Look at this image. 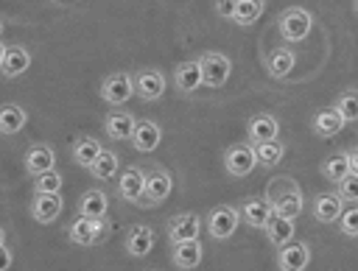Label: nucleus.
<instances>
[{
  "label": "nucleus",
  "instance_id": "obj_1",
  "mask_svg": "<svg viewBox=\"0 0 358 271\" xmlns=\"http://www.w3.org/2000/svg\"><path fill=\"white\" fill-rule=\"evenodd\" d=\"M310 28H313V17L302 6H288L277 14V31H280L282 42H288V45L302 42L310 34Z\"/></svg>",
  "mask_w": 358,
  "mask_h": 271
},
{
  "label": "nucleus",
  "instance_id": "obj_17",
  "mask_svg": "<svg viewBox=\"0 0 358 271\" xmlns=\"http://www.w3.org/2000/svg\"><path fill=\"white\" fill-rule=\"evenodd\" d=\"M271 215H274V210H271V204L263 196L246 198L243 207H241V218L246 221V226H255V229H266V224H268Z\"/></svg>",
  "mask_w": 358,
  "mask_h": 271
},
{
  "label": "nucleus",
  "instance_id": "obj_13",
  "mask_svg": "<svg viewBox=\"0 0 358 271\" xmlns=\"http://www.w3.org/2000/svg\"><path fill=\"white\" fill-rule=\"evenodd\" d=\"M347 126V120L341 117V112L336 106H322L316 115H313V134L316 137H336L341 129Z\"/></svg>",
  "mask_w": 358,
  "mask_h": 271
},
{
  "label": "nucleus",
  "instance_id": "obj_15",
  "mask_svg": "<svg viewBox=\"0 0 358 271\" xmlns=\"http://www.w3.org/2000/svg\"><path fill=\"white\" fill-rule=\"evenodd\" d=\"M162 140V129L154 123V120H137L134 123V131H131V142L140 154H151Z\"/></svg>",
  "mask_w": 358,
  "mask_h": 271
},
{
  "label": "nucleus",
  "instance_id": "obj_33",
  "mask_svg": "<svg viewBox=\"0 0 358 271\" xmlns=\"http://www.w3.org/2000/svg\"><path fill=\"white\" fill-rule=\"evenodd\" d=\"M117 154H112V151H101L98 154V159L90 165V173L95 176V179H112L115 173H117Z\"/></svg>",
  "mask_w": 358,
  "mask_h": 271
},
{
  "label": "nucleus",
  "instance_id": "obj_32",
  "mask_svg": "<svg viewBox=\"0 0 358 271\" xmlns=\"http://www.w3.org/2000/svg\"><path fill=\"white\" fill-rule=\"evenodd\" d=\"M263 8H266V0H238L232 20H235V25H252L263 14Z\"/></svg>",
  "mask_w": 358,
  "mask_h": 271
},
{
  "label": "nucleus",
  "instance_id": "obj_3",
  "mask_svg": "<svg viewBox=\"0 0 358 271\" xmlns=\"http://www.w3.org/2000/svg\"><path fill=\"white\" fill-rule=\"evenodd\" d=\"M106 235H109V224L103 218H84V215H78L70 224V229H67V237L73 243H78V246H95Z\"/></svg>",
  "mask_w": 358,
  "mask_h": 271
},
{
  "label": "nucleus",
  "instance_id": "obj_8",
  "mask_svg": "<svg viewBox=\"0 0 358 271\" xmlns=\"http://www.w3.org/2000/svg\"><path fill=\"white\" fill-rule=\"evenodd\" d=\"M134 95V84L129 73H112L101 81V98L112 106H123Z\"/></svg>",
  "mask_w": 358,
  "mask_h": 271
},
{
  "label": "nucleus",
  "instance_id": "obj_38",
  "mask_svg": "<svg viewBox=\"0 0 358 271\" xmlns=\"http://www.w3.org/2000/svg\"><path fill=\"white\" fill-rule=\"evenodd\" d=\"M338 232L347 235V237H358V204L341 212V218H338Z\"/></svg>",
  "mask_w": 358,
  "mask_h": 271
},
{
  "label": "nucleus",
  "instance_id": "obj_35",
  "mask_svg": "<svg viewBox=\"0 0 358 271\" xmlns=\"http://www.w3.org/2000/svg\"><path fill=\"white\" fill-rule=\"evenodd\" d=\"M338 112H341V117L350 123V120H358V89H344L338 98H336V103H333Z\"/></svg>",
  "mask_w": 358,
  "mask_h": 271
},
{
  "label": "nucleus",
  "instance_id": "obj_19",
  "mask_svg": "<svg viewBox=\"0 0 358 271\" xmlns=\"http://www.w3.org/2000/svg\"><path fill=\"white\" fill-rule=\"evenodd\" d=\"M53 165H56V154H53L50 145L36 142V145L28 148V154H25V170L31 176H39L45 170H53Z\"/></svg>",
  "mask_w": 358,
  "mask_h": 271
},
{
  "label": "nucleus",
  "instance_id": "obj_36",
  "mask_svg": "<svg viewBox=\"0 0 358 271\" xmlns=\"http://www.w3.org/2000/svg\"><path fill=\"white\" fill-rule=\"evenodd\" d=\"M34 193H59L62 190V173L53 168V170H45L39 176H34Z\"/></svg>",
  "mask_w": 358,
  "mask_h": 271
},
{
  "label": "nucleus",
  "instance_id": "obj_5",
  "mask_svg": "<svg viewBox=\"0 0 358 271\" xmlns=\"http://www.w3.org/2000/svg\"><path fill=\"white\" fill-rule=\"evenodd\" d=\"M241 224V210L235 207H213L207 212V232L215 237V240H227L235 235Z\"/></svg>",
  "mask_w": 358,
  "mask_h": 271
},
{
  "label": "nucleus",
  "instance_id": "obj_7",
  "mask_svg": "<svg viewBox=\"0 0 358 271\" xmlns=\"http://www.w3.org/2000/svg\"><path fill=\"white\" fill-rule=\"evenodd\" d=\"M310 263V246L308 240H288L277 249V268L280 271H305Z\"/></svg>",
  "mask_w": 358,
  "mask_h": 271
},
{
  "label": "nucleus",
  "instance_id": "obj_44",
  "mask_svg": "<svg viewBox=\"0 0 358 271\" xmlns=\"http://www.w3.org/2000/svg\"><path fill=\"white\" fill-rule=\"evenodd\" d=\"M3 28H6V25H3V20H0V36H3Z\"/></svg>",
  "mask_w": 358,
  "mask_h": 271
},
{
  "label": "nucleus",
  "instance_id": "obj_31",
  "mask_svg": "<svg viewBox=\"0 0 358 271\" xmlns=\"http://www.w3.org/2000/svg\"><path fill=\"white\" fill-rule=\"evenodd\" d=\"M296 190H299V184H296L291 176H274V179H268L263 198H266V201L274 207L280 198H285V196H291V193H296Z\"/></svg>",
  "mask_w": 358,
  "mask_h": 271
},
{
  "label": "nucleus",
  "instance_id": "obj_10",
  "mask_svg": "<svg viewBox=\"0 0 358 271\" xmlns=\"http://www.w3.org/2000/svg\"><path fill=\"white\" fill-rule=\"evenodd\" d=\"M143 190H145V173H143V168L129 165L120 173V179H117V196L123 201H129V204H140Z\"/></svg>",
  "mask_w": 358,
  "mask_h": 271
},
{
  "label": "nucleus",
  "instance_id": "obj_18",
  "mask_svg": "<svg viewBox=\"0 0 358 271\" xmlns=\"http://www.w3.org/2000/svg\"><path fill=\"white\" fill-rule=\"evenodd\" d=\"M126 251L131 257H145L151 249H154V229L145 226V224H134L129 232H126V240H123Z\"/></svg>",
  "mask_w": 358,
  "mask_h": 271
},
{
  "label": "nucleus",
  "instance_id": "obj_23",
  "mask_svg": "<svg viewBox=\"0 0 358 271\" xmlns=\"http://www.w3.org/2000/svg\"><path fill=\"white\" fill-rule=\"evenodd\" d=\"M28 67H31V53H28L22 45H8V47H6V59H3V64H0L3 75H6V78H17V75H22Z\"/></svg>",
  "mask_w": 358,
  "mask_h": 271
},
{
  "label": "nucleus",
  "instance_id": "obj_43",
  "mask_svg": "<svg viewBox=\"0 0 358 271\" xmlns=\"http://www.w3.org/2000/svg\"><path fill=\"white\" fill-rule=\"evenodd\" d=\"M3 243H6V229L0 226V246H3Z\"/></svg>",
  "mask_w": 358,
  "mask_h": 271
},
{
  "label": "nucleus",
  "instance_id": "obj_29",
  "mask_svg": "<svg viewBox=\"0 0 358 271\" xmlns=\"http://www.w3.org/2000/svg\"><path fill=\"white\" fill-rule=\"evenodd\" d=\"M252 148H255L257 165H263V168H274V165H280V159H282V154H285V145H282L280 140L252 142Z\"/></svg>",
  "mask_w": 358,
  "mask_h": 271
},
{
  "label": "nucleus",
  "instance_id": "obj_11",
  "mask_svg": "<svg viewBox=\"0 0 358 271\" xmlns=\"http://www.w3.org/2000/svg\"><path fill=\"white\" fill-rule=\"evenodd\" d=\"M201 232V221L196 212H179L173 218H168V237L171 243H182V240H196Z\"/></svg>",
  "mask_w": 358,
  "mask_h": 271
},
{
  "label": "nucleus",
  "instance_id": "obj_25",
  "mask_svg": "<svg viewBox=\"0 0 358 271\" xmlns=\"http://www.w3.org/2000/svg\"><path fill=\"white\" fill-rule=\"evenodd\" d=\"M106 210H109V198H106V193L98 190V187L87 190V193L78 198V215H84V218H103Z\"/></svg>",
  "mask_w": 358,
  "mask_h": 271
},
{
  "label": "nucleus",
  "instance_id": "obj_22",
  "mask_svg": "<svg viewBox=\"0 0 358 271\" xmlns=\"http://www.w3.org/2000/svg\"><path fill=\"white\" fill-rule=\"evenodd\" d=\"M201 257H204V249H201L199 237H196V240H182V243H173V254H171L173 265H179V268L190 271V268H196V265L201 263Z\"/></svg>",
  "mask_w": 358,
  "mask_h": 271
},
{
  "label": "nucleus",
  "instance_id": "obj_20",
  "mask_svg": "<svg viewBox=\"0 0 358 271\" xmlns=\"http://www.w3.org/2000/svg\"><path fill=\"white\" fill-rule=\"evenodd\" d=\"M294 64H296V56H294L291 47H274V50L268 53V59H266V70H268V75L277 78V81L288 78L291 70H294Z\"/></svg>",
  "mask_w": 358,
  "mask_h": 271
},
{
  "label": "nucleus",
  "instance_id": "obj_27",
  "mask_svg": "<svg viewBox=\"0 0 358 271\" xmlns=\"http://www.w3.org/2000/svg\"><path fill=\"white\" fill-rule=\"evenodd\" d=\"M101 151H103V148H101V142H98L95 137H78V140L73 142V148H70L76 165H81V168H90V165L98 159Z\"/></svg>",
  "mask_w": 358,
  "mask_h": 271
},
{
  "label": "nucleus",
  "instance_id": "obj_41",
  "mask_svg": "<svg viewBox=\"0 0 358 271\" xmlns=\"http://www.w3.org/2000/svg\"><path fill=\"white\" fill-rule=\"evenodd\" d=\"M347 159H350V170H352V173H358V145L347 148Z\"/></svg>",
  "mask_w": 358,
  "mask_h": 271
},
{
  "label": "nucleus",
  "instance_id": "obj_45",
  "mask_svg": "<svg viewBox=\"0 0 358 271\" xmlns=\"http://www.w3.org/2000/svg\"><path fill=\"white\" fill-rule=\"evenodd\" d=\"M355 11H358V0H355Z\"/></svg>",
  "mask_w": 358,
  "mask_h": 271
},
{
  "label": "nucleus",
  "instance_id": "obj_12",
  "mask_svg": "<svg viewBox=\"0 0 358 271\" xmlns=\"http://www.w3.org/2000/svg\"><path fill=\"white\" fill-rule=\"evenodd\" d=\"M62 196L59 193H34V201H31V215L34 221L39 224H53L62 212Z\"/></svg>",
  "mask_w": 358,
  "mask_h": 271
},
{
  "label": "nucleus",
  "instance_id": "obj_24",
  "mask_svg": "<svg viewBox=\"0 0 358 271\" xmlns=\"http://www.w3.org/2000/svg\"><path fill=\"white\" fill-rule=\"evenodd\" d=\"M173 81H176V89L190 95L201 87V67L199 61H182L176 70H173Z\"/></svg>",
  "mask_w": 358,
  "mask_h": 271
},
{
  "label": "nucleus",
  "instance_id": "obj_30",
  "mask_svg": "<svg viewBox=\"0 0 358 271\" xmlns=\"http://www.w3.org/2000/svg\"><path fill=\"white\" fill-rule=\"evenodd\" d=\"M347 173H352L350 170V159H347V151H336V154H330L324 162H322V176L327 179V182H341Z\"/></svg>",
  "mask_w": 358,
  "mask_h": 271
},
{
  "label": "nucleus",
  "instance_id": "obj_37",
  "mask_svg": "<svg viewBox=\"0 0 358 271\" xmlns=\"http://www.w3.org/2000/svg\"><path fill=\"white\" fill-rule=\"evenodd\" d=\"M336 196L341 201H358V173H347L341 182H336Z\"/></svg>",
  "mask_w": 358,
  "mask_h": 271
},
{
  "label": "nucleus",
  "instance_id": "obj_16",
  "mask_svg": "<svg viewBox=\"0 0 358 271\" xmlns=\"http://www.w3.org/2000/svg\"><path fill=\"white\" fill-rule=\"evenodd\" d=\"M341 212H344V201L336 193H319L313 198V218L319 224H338Z\"/></svg>",
  "mask_w": 358,
  "mask_h": 271
},
{
  "label": "nucleus",
  "instance_id": "obj_39",
  "mask_svg": "<svg viewBox=\"0 0 358 271\" xmlns=\"http://www.w3.org/2000/svg\"><path fill=\"white\" fill-rule=\"evenodd\" d=\"M235 3H238V0H215V14L224 17V20H232V14H235Z\"/></svg>",
  "mask_w": 358,
  "mask_h": 271
},
{
  "label": "nucleus",
  "instance_id": "obj_2",
  "mask_svg": "<svg viewBox=\"0 0 358 271\" xmlns=\"http://www.w3.org/2000/svg\"><path fill=\"white\" fill-rule=\"evenodd\" d=\"M143 173H145V190H143V198H140L137 207L148 210V207H154V204H159V201H165V198L171 196L173 179H171V173H168L165 168H159V165L145 168Z\"/></svg>",
  "mask_w": 358,
  "mask_h": 271
},
{
  "label": "nucleus",
  "instance_id": "obj_40",
  "mask_svg": "<svg viewBox=\"0 0 358 271\" xmlns=\"http://www.w3.org/2000/svg\"><path fill=\"white\" fill-rule=\"evenodd\" d=\"M11 263H14V254H11V249H6V243H3V246H0V271H8Z\"/></svg>",
  "mask_w": 358,
  "mask_h": 271
},
{
  "label": "nucleus",
  "instance_id": "obj_21",
  "mask_svg": "<svg viewBox=\"0 0 358 271\" xmlns=\"http://www.w3.org/2000/svg\"><path fill=\"white\" fill-rule=\"evenodd\" d=\"M134 115L131 112H109L106 120H103V131L112 137V140H131V131H134Z\"/></svg>",
  "mask_w": 358,
  "mask_h": 271
},
{
  "label": "nucleus",
  "instance_id": "obj_26",
  "mask_svg": "<svg viewBox=\"0 0 358 271\" xmlns=\"http://www.w3.org/2000/svg\"><path fill=\"white\" fill-rule=\"evenodd\" d=\"M294 221L291 218H282V215H271L268 218V224H266V235H268V243L274 246V249H280V246H285L288 240H294Z\"/></svg>",
  "mask_w": 358,
  "mask_h": 271
},
{
  "label": "nucleus",
  "instance_id": "obj_34",
  "mask_svg": "<svg viewBox=\"0 0 358 271\" xmlns=\"http://www.w3.org/2000/svg\"><path fill=\"white\" fill-rule=\"evenodd\" d=\"M302 204H305V198H302V190H296V193H291V196H285V198H280L271 210H274V215H282V218H291V221H296V215L302 212Z\"/></svg>",
  "mask_w": 358,
  "mask_h": 271
},
{
  "label": "nucleus",
  "instance_id": "obj_14",
  "mask_svg": "<svg viewBox=\"0 0 358 271\" xmlns=\"http://www.w3.org/2000/svg\"><path fill=\"white\" fill-rule=\"evenodd\" d=\"M277 131H280V123L274 115H266V112H257L249 117L246 123V134H249V142H266V140H277Z\"/></svg>",
  "mask_w": 358,
  "mask_h": 271
},
{
  "label": "nucleus",
  "instance_id": "obj_28",
  "mask_svg": "<svg viewBox=\"0 0 358 271\" xmlns=\"http://www.w3.org/2000/svg\"><path fill=\"white\" fill-rule=\"evenodd\" d=\"M25 120H28V115H25L22 106H17V103H3L0 106V134H17V131H22Z\"/></svg>",
  "mask_w": 358,
  "mask_h": 271
},
{
  "label": "nucleus",
  "instance_id": "obj_9",
  "mask_svg": "<svg viewBox=\"0 0 358 271\" xmlns=\"http://www.w3.org/2000/svg\"><path fill=\"white\" fill-rule=\"evenodd\" d=\"M131 84H134V95L140 101H157L165 92V75L159 70H151V67L137 70L131 75Z\"/></svg>",
  "mask_w": 358,
  "mask_h": 271
},
{
  "label": "nucleus",
  "instance_id": "obj_42",
  "mask_svg": "<svg viewBox=\"0 0 358 271\" xmlns=\"http://www.w3.org/2000/svg\"><path fill=\"white\" fill-rule=\"evenodd\" d=\"M3 59H6V45L0 42V64H3Z\"/></svg>",
  "mask_w": 358,
  "mask_h": 271
},
{
  "label": "nucleus",
  "instance_id": "obj_6",
  "mask_svg": "<svg viewBox=\"0 0 358 271\" xmlns=\"http://www.w3.org/2000/svg\"><path fill=\"white\" fill-rule=\"evenodd\" d=\"M199 67H201V84H207V87H221L229 78V73H232L229 56L213 53V50L210 53H201Z\"/></svg>",
  "mask_w": 358,
  "mask_h": 271
},
{
  "label": "nucleus",
  "instance_id": "obj_4",
  "mask_svg": "<svg viewBox=\"0 0 358 271\" xmlns=\"http://www.w3.org/2000/svg\"><path fill=\"white\" fill-rule=\"evenodd\" d=\"M224 168H227L229 176H249L257 168V156H255L252 142H235V145H229L227 154H224Z\"/></svg>",
  "mask_w": 358,
  "mask_h": 271
}]
</instances>
